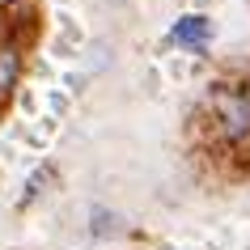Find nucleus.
Instances as JSON below:
<instances>
[{
	"label": "nucleus",
	"mask_w": 250,
	"mask_h": 250,
	"mask_svg": "<svg viewBox=\"0 0 250 250\" xmlns=\"http://www.w3.org/2000/svg\"><path fill=\"white\" fill-rule=\"evenodd\" d=\"M212 106H216V115H221L225 136H233V140L250 136V93L246 89H221L212 98Z\"/></svg>",
	"instance_id": "f257e3e1"
},
{
	"label": "nucleus",
	"mask_w": 250,
	"mask_h": 250,
	"mask_svg": "<svg viewBox=\"0 0 250 250\" xmlns=\"http://www.w3.org/2000/svg\"><path fill=\"white\" fill-rule=\"evenodd\" d=\"M208 30H212V21L195 13V17H183V21L170 30V39L178 42V47H199V42L208 39Z\"/></svg>",
	"instance_id": "f03ea898"
},
{
	"label": "nucleus",
	"mask_w": 250,
	"mask_h": 250,
	"mask_svg": "<svg viewBox=\"0 0 250 250\" xmlns=\"http://www.w3.org/2000/svg\"><path fill=\"white\" fill-rule=\"evenodd\" d=\"M17 72H21L17 47H0V106L9 102V93H13V85H17Z\"/></svg>",
	"instance_id": "7ed1b4c3"
},
{
	"label": "nucleus",
	"mask_w": 250,
	"mask_h": 250,
	"mask_svg": "<svg viewBox=\"0 0 250 250\" xmlns=\"http://www.w3.org/2000/svg\"><path fill=\"white\" fill-rule=\"evenodd\" d=\"M13 4H17V0H0V9H13Z\"/></svg>",
	"instance_id": "20e7f679"
}]
</instances>
